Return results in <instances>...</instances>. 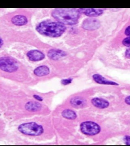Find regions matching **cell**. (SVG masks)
I'll list each match as a JSON object with an SVG mask.
<instances>
[{"label":"cell","mask_w":130,"mask_h":146,"mask_svg":"<svg viewBox=\"0 0 130 146\" xmlns=\"http://www.w3.org/2000/svg\"><path fill=\"white\" fill-rule=\"evenodd\" d=\"M125 102L126 103L128 104V105H130V96H129L127 97L125 100Z\"/></svg>","instance_id":"cell-23"},{"label":"cell","mask_w":130,"mask_h":146,"mask_svg":"<svg viewBox=\"0 0 130 146\" xmlns=\"http://www.w3.org/2000/svg\"><path fill=\"white\" fill-rule=\"evenodd\" d=\"M62 116L65 118L69 120H74L77 117V115L75 112L70 109L64 110L62 113Z\"/></svg>","instance_id":"cell-16"},{"label":"cell","mask_w":130,"mask_h":146,"mask_svg":"<svg viewBox=\"0 0 130 146\" xmlns=\"http://www.w3.org/2000/svg\"><path fill=\"white\" fill-rule=\"evenodd\" d=\"M66 55L65 52L59 49H50L48 52V56L53 60H57L60 58L64 57Z\"/></svg>","instance_id":"cell-11"},{"label":"cell","mask_w":130,"mask_h":146,"mask_svg":"<svg viewBox=\"0 0 130 146\" xmlns=\"http://www.w3.org/2000/svg\"><path fill=\"white\" fill-rule=\"evenodd\" d=\"M39 34L51 38L61 36L66 30V27L61 23L51 20H46L39 23L36 27Z\"/></svg>","instance_id":"cell-1"},{"label":"cell","mask_w":130,"mask_h":146,"mask_svg":"<svg viewBox=\"0 0 130 146\" xmlns=\"http://www.w3.org/2000/svg\"><path fill=\"white\" fill-rule=\"evenodd\" d=\"M11 22L14 25L23 26L27 24L28 20L26 16L22 15H17L12 18Z\"/></svg>","instance_id":"cell-12"},{"label":"cell","mask_w":130,"mask_h":146,"mask_svg":"<svg viewBox=\"0 0 130 146\" xmlns=\"http://www.w3.org/2000/svg\"><path fill=\"white\" fill-rule=\"evenodd\" d=\"M72 79H64L62 81V84L64 85H66L69 84H70L71 82H72Z\"/></svg>","instance_id":"cell-18"},{"label":"cell","mask_w":130,"mask_h":146,"mask_svg":"<svg viewBox=\"0 0 130 146\" xmlns=\"http://www.w3.org/2000/svg\"><path fill=\"white\" fill-rule=\"evenodd\" d=\"M18 130L23 135L38 136L43 133V128L35 122L23 123L18 126Z\"/></svg>","instance_id":"cell-3"},{"label":"cell","mask_w":130,"mask_h":146,"mask_svg":"<svg viewBox=\"0 0 130 146\" xmlns=\"http://www.w3.org/2000/svg\"><path fill=\"white\" fill-rule=\"evenodd\" d=\"M80 13L83 14L89 17H97L102 15L103 13V10L96 8H84L78 9Z\"/></svg>","instance_id":"cell-8"},{"label":"cell","mask_w":130,"mask_h":146,"mask_svg":"<svg viewBox=\"0 0 130 146\" xmlns=\"http://www.w3.org/2000/svg\"><path fill=\"white\" fill-rule=\"evenodd\" d=\"M126 56L128 58H130V49H129L126 51Z\"/></svg>","instance_id":"cell-22"},{"label":"cell","mask_w":130,"mask_h":146,"mask_svg":"<svg viewBox=\"0 0 130 146\" xmlns=\"http://www.w3.org/2000/svg\"><path fill=\"white\" fill-rule=\"evenodd\" d=\"M124 141L127 145H130V137L129 136H126L124 138Z\"/></svg>","instance_id":"cell-19"},{"label":"cell","mask_w":130,"mask_h":146,"mask_svg":"<svg viewBox=\"0 0 130 146\" xmlns=\"http://www.w3.org/2000/svg\"><path fill=\"white\" fill-rule=\"evenodd\" d=\"M71 105L76 108L83 107L86 104V100L80 97H74L70 100Z\"/></svg>","instance_id":"cell-14"},{"label":"cell","mask_w":130,"mask_h":146,"mask_svg":"<svg viewBox=\"0 0 130 146\" xmlns=\"http://www.w3.org/2000/svg\"><path fill=\"white\" fill-rule=\"evenodd\" d=\"M93 79L97 83H98L100 84L119 85L116 82L107 80L105 78L103 77V76L99 74H95L93 76Z\"/></svg>","instance_id":"cell-10"},{"label":"cell","mask_w":130,"mask_h":146,"mask_svg":"<svg viewBox=\"0 0 130 146\" xmlns=\"http://www.w3.org/2000/svg\"><path fill=\"white\" fill-rule=\"evenodd\" d=\"M125 34L128 36H130V25L127 27L125 30Z\"/></svg>","instance_id":"cell-20"},{"label":"cell","mask_w":130,"mask_h":146,"mask_svg":"<svg viewBox=\"0 0 130 146\" xmlns=\"http://www.w3.org/2000/svg\"><path fill=\"white\" fill-rule=\"evenodd\" d=\"M0 68L2 71L13 73L17 70L18 66L16 62L9 57H2L0 58Z\"/></svg>","instance_id":"cell-5"},{"label":"cell","mask_w":130,"mask_h":146,"mask_svg":"<svg viewBox=\"0 0 130 146\" xmlns=\"http://www.w3.org/2000/svg\"><path fill=\"white\" fill-rule=\"evenodd\" d=\"M100 25L98 20L94 18H88L85 19L82 23V27L85 30H95L98 29Z\"/></svg>","instance_id":"cell-6"},{"label":"cell","mask_w":130,"mask_h":146,"mask_svg":"<svg viewBox=\"0 0 130 146\" xmlns=\"http://www.w3.org/2000/svg\"><path fill=\"white\" fill-rule=\"evenodd\" d=\"M91 104L94 107L99 108V109H105L109 106V103L107 100H104L103 98H93L91 100Z\"/></svg>","instance_id":"cell-9"},{"label":"cell","mask_w":130,"mask_h":146,"mask_svg":"<svg viewBox=\"0 0 130 146\" xmlns=\"http://www.w3.org/2000/svg\"><path fill=\"white\" fill-rule=\"evenodd\" d=\"M50 73L48 67L46 66H41L35 68L34 71L35 75L38 77H43L48 75Z\"/></svg>","instance_id":"cell-13"},{"label":"cell","mask_w":130,"mask_h":146,"mask_svg":"<svg viewBox=\"0 0 130 146\" xmlns=\"http://www.w3.org/2000/svg\"><path fill=\"white\" fill-rule=\"evenodd\" d=\"M27 55L29 59L32 62L40 61L45 58L43 53L38 50H31L27 53Z\"/></svg>","instance_id":"cell-7"},{"label":"cell","mask_w":130,"mask_h":146,"mask_svg":"<svg viewBox=\"0 0 130 146\" xmlns=\"http://www.w3.org/2000/svg\"><path fill=\"white\" fill-rule=\"evenodd\" d=\"M33 97L36 100H39V101H41L42 102V100H43V98H41V96H38V95H36V94H34V96H33Z\"/></svg>","instance_id":"cell-21"},{"label":"cell","mask_w":130,"mask_h":146,"mask_svg":"<svg viewBox=\"0 0 130 146\" xmlns=\"http://www.w3.org/2000/svg\"><path fill=\"white\" fill-rule=\"evenodd\" d=\"M123 44L128 47H130V36H128L123 41Z\"/></svg>","instance_id":"cell-17"},{"label":"cell","mask_w":130,"mask_h":146,"mask_svg":"<svg viewBox=\"0 0 130 146\" xmlns=\"http://www.w3.org/2000/svg\"><path fill=\"white\" fill-rule=\"evenodd\" d=\"M3 45V40L2 39H1V47H2Z\"/></svg>","instance_id":"cell-24"},{"label":"cell","mask_w":130,"mask_h":146,"mask_svg":"<svg viewBox=\"0 0 130 146\" xmlns=\"http://www.w3.org/2000/svg\"><path fill=\"white\" fill-rule=\"evenodd\" d=\"M51 15L55 20L63 25H75L80 18L78 9H57L53 10Z\"/></svg>","instance_id":"cell-2"},{"label":"cell","mask_w":130,"mask_h":146,"mask_svg":"<svg viewBox=\"0 0 130 146\" xmlns=\"http://www.w3.org/2000/svg\"><path fill=\"white\" fill-rule=\"evenodd\" d=\"M41 105L40 103L36 102H29L25 105V109L27 111L31 112H36L41 109Z\"/></svg>","instance_id":"cell-15"},{"label":"cell","mask_w":130,"mask_h":146,"mask_svg":"<svg viewBox=\"0 0 130 146\" xmlns=\"http://www.w3.org/2000/svg\"><path fill=\"white\" fill-rule=\"evenodd\" d=\"M80 130L87 135H95L100 132V126L92 121H85L80 124Z\"/></svg>","instance_id":"cell-4"}]
</instances>
